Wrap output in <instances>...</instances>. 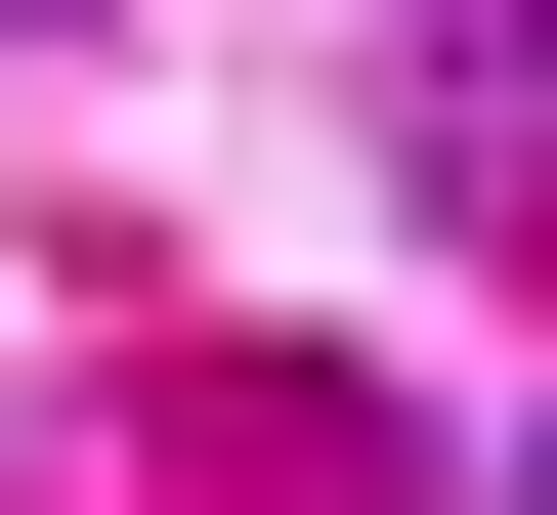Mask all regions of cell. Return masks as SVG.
<instances>
[{
    "instance_id": "cell-1",
    "label": "cell",
    "mask_w": 557,
    "mask_h": 515,
    "mask_svg": "<svg viewBox=\"0 0 557 515\" xmlns=\"http://www.w3.org/2000/svg\"><path fill=\"white\" fill-rule=\"evenodd\" d=\"M0 44H44V0H0Z\"/></svg>"
},
{
    "instance_id": "cell-2",
    "label": "cell",
    "mask_w": 557,
    "mask_h": 515,
    "mask_svg": "<svg viewBox=\"0 0 557 515\" xmlns=\"http://www.w3.org/2000/svg\"><path fill=\"white\" fill-rule=\"evenodd\" d=\"M515 515H557V473H515Z\"/></svg>"
}]
</instances>
